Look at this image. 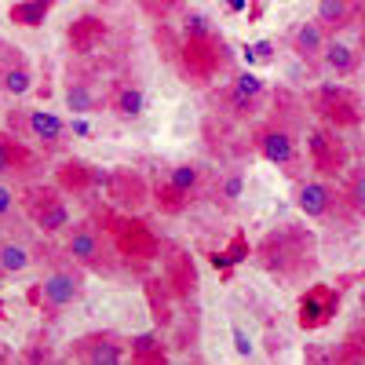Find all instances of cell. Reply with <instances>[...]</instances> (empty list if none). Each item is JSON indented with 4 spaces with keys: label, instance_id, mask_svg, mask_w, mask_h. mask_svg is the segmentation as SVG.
Here are the masks:
<instances>
[{
    "label": "cell",
    "instance_id": "1",
    "mask_svg": "<svg viewBox=\"0 0 365 365\" xmlns=\"http://www.w3.org/2000/svg\"><path fill=\"white\" fill-rule=\"evenodd\" d=\"M256 259L267 274L274 278H285V282H299L307 278L318 263V245H314V234L307 227H278L270 230L259 249H256Z\"/></svg>",
    "mask_w": 365,
    "mask_h": 365
},
{
    "label": "cell",
    "instance_id": "2",
    "mask_svg": "<svg viewBox=\"0 0 365 365\" xmlns=\"http://www.w3.org/2000/svg\"><path fill=\"white\" fill-rule=\"evenodd\" d=\"M307 106H311V113H318L332 128H358L361 117H365L361 99L344 84H318L307 96Z\"/></svg>",
    "mask_w": 365,
    "mask_h": 365
},
{
    "label": "cell",
    "instance_id": "3",
    "mask_svg": "<svg viewBox=\"0 0 365 365\" xmlns=\"http://www.w3.org/2000/svg\"><path fill=\"white\" fill-rule=\"evenodd\" d=\"M179 63H182V73H187L194 84H205L220 73V66L227 63L223 55V41L212 34V37H187L179 48Z\"/></svg>",
    "mask_w": 365,
    "mask_h": 365
},
{
    "label": "cell",
    "instance_id": "4",
    "mask_svg": "<svg viewBox=\"0 0 365 365\" xmlns=\"http://www.w3.org/2000/svg\"><path fill=\"white\" fill-rule=\"evenodd\" d=\"M307 154H311L314 172L322 175H340L347 168V146L340 139V128H332V125L307 132Z\"/></svg>",
    "mask_w": 365,
    "mask_h": 365
},
{
    "label": "cell",
    "instance_id": "5",
    "mask_svg": "<svg viewBox=\"0 0 365 365\" xmlns=\"http://www.w3.org/2000/svg\"><path fill=\"white\" fill-rule=\"evenodd\" d=\"M113 241H117V252L120 256H135V259H154L161 252V241L154 237L146 223L139 220H120L113 227Z\"/></svg>",
    "mask_w": 365,
    "mask_h": 365
},
{
    "label": "cell",
    "instance_id": "6",
    "mask_svg": "<svg viewBox=\"0 0 365 365\" xmlns=\"http://www.w3.org/2000/svg\"><path fill=\"white\" fill-rule=\"evenodd\" d=\"M336 311H340V292L329 285H311L299 296V325L303 329H322Z\"/></svg>",
    "mask_w": 365,
    "mask_h": 365
},
{
    "label": "cell",
    "instance_id": "7",
    "mask_svg": "<svg viewBox=\"0 0 365 365\" xmlns=\"http://www.w3.org/2000/svg\"><path fill=\"white\" fill-rule=\"evenodd\" d=\"M256 150L270 165H292L296 161V135H292L289 125L274 120V125H267V128L256 132Z\"/></svg>",
    "mask_w": 365,
    "mask_h": 365
},
{
    "label": "cell",
    "instance_id": "8",
    "mask_svg": "<svg viewBox=\"0 0 365 365\" xmlns=\"http://www.w3.org/2000/svg\"><path fill=\"white\" fill-rule=\"evenodd\" d=\"M106 182H110V201H113L117 208L135 212V208H143L146 197H150L146 179H143L139 172H132V168H117L113 175H106Z\"/></svg>",
    "mask_w": 365,
    "mask_h": 365
},
{
    "label": "cell",
    "instance_id": "9",
    "mask_svg": "<svg viewBox=\"0 0 365 365\" xmlns=\"http://www.w3.org/2000/svg\"><path fill=\"white\" fill-rule=\"evenodd\" d=\"M165 285L179 299H190L197 292V267L182 249H168V256H165Z\"/></svg>",
    "mask_w": 365,
    "mask_h": 365
},
{
    "label": "cell",
    "instance_id": "10",
    "mask_svg": "<svg viewBox=\"0 0 365 365\" xmlns=\"http://www.w3.org/2000/svg\"><path fill=\"white\" fill-rule=\"evenodd\" d=\"M66 252H70L77 263L91 267V270H103V267H106L103 241H99V234H96V227H91V223H77V227L70 230V237H66Z\"/></svg>",
    "mask_w": 365,
    "mask_h": 365
},
{
    "label": "cell",
    "instance_id": "11",
    "mask_svg": "<svg viewBox=\"0 0 365 365\" xmlns=\"http://www.w3.org/2000/svg\"><path fill=\"white\" fill-rule=\"evenodd\" d=\"M73 354L91 361V365H117V361H125V344H120L117 336H110V332H96V336L77 340Z\"/></svg>",
    "mask_w": 365,
    "mask_h": 365
},
{
    "label": "cell",
    "instance_id": "12",
    "mask_svg": "<svg viewBox=\"0 0 365 365\" xmlns=\"http://www.w3.org/2000/svg\"><path fill=\"white\" fill-rule=\"evenodd\" d=\"M292 51H296V58H303V63H322V55H325V44H329V34L322 29V22L314 19V22H299L296 29H292Z\"/></svg>",
    "mask_w": 365,
    "mask_h": 365
},
{
    "label": "cell",
    "instance_id": "13",
    "mask_svg": "<svg viewBox=\"0 0 365 365\" xmlns=\"http://www.w3.org/2000/svg\"><path fill=\"white\" fill-rule=\"evenodd\" d=\"M296 205L307 220H325V216H332V208H336V190L325 187V182H303Z\"/></svg>",
    "mask_w": 365,
    "mask_h": 365
},
{
    "label": "cell",
    "instance_id": "14",
    "mask_svg": "<svg viewBox=\"0 0 365 365\" xmlns=\"http://www.w3.org/2000/svg\"><path fill=\"white\" fill-rule=\"evenodd\" d=\"M77 296H81V285H77V278H70V274H48V278L41 282V303L48 311L70 307Z\"/></svg>",
    "mask_w": 365,
    "mask_h": 365
},
{
    "label": "cell",
    "instance_id": "15",
    "mask_svg": "<svg viewBox=\"0 0 365 365\" xmlns=\"http://www.w3.org/2000/svg\"><path fill=\"white\" fill-rule=\"evenodd\" d=\"M55 179H58V190H73V194H84L91 182H103L106 175L99 168H91L84 161H66L55 168Z\"/></svg>",
    "mask_w": 365,
    "mask_h": 365
},
{
    "label": "cell",
    "instance_id": "16",
    "mask_svg": "<svg viewBox=\"0 0 365 365\" xmlns=\"http://www.w3.org/2000/svg\"><path fill=\"white\" fill-rule=\"evenodd\" d=\"M325 34H340V29H347L354 19H358V4L354 0H318V15Z\"/></svg>",
    "mask_w": 365,
    "mask_h": 365
},
{
    "label": "cell",
    "instance_id": "17",
    "mask_svg": "<svg viewBox=\"0 0 365 365\" xmlns=\"http://www.w3.org/2000/svg\"><path fill=\"white\" fill-rule=\"evenodd\" d=\"M26 128H29V135H34L37 143H44V146H58V143H63V135H66V125L55 113H48V110H34V113H29L26 117Z\"/></svg>",
    "mask_w": 365,
    "mask_h": 365
},
{
    "label": "cell",
    "instance_id": "18",
    "mask_svg": "<svg viewBox=\"0 0 365 365\" xmlns=\"http://www.w3.org/2000/svg\"><path fill=\"white\" fill-rule=\"evenodd\" d=\"M103 37H106L103 19L84 15V19H77V22L70 26V44H73V51H96V44H99Z\"/></svg>",
    "mask_w": 365,
    "mask_h": 365
},
{
    "label": "cell",
    "instance_id": "19",
    "mask_svg": "<svg viewBox=\"0 0 365 365\" xmlns=\"http://www.w3.org/2000/svg\"><path fill=\"white\" fill-rule=\"evenodd\" d=\"M110 106H113V113H117L120 120H135V117H143V110H146V96H143L135 84H120V88L113 91Z\"/></svg>",
    "mask_w": 365,
    "mask_h": 365
},
{
    "label": "cell",
    "instance_id": "20",
    "mask_svg": "<svg viewBox=\"0 0 365 365\" xmlns=\"http://www.w3.org/2000/svg\"><path fill=\"white\" fill-rule=\"evenodd\" d=\"M322 63L336 73V77H351L358 70V51L347 48L344 41H329L325 44V55H322Z\"/></svg>",
    "mask_w": 365,
    "mask_h": 365
},
{
    "label": "cell",
    "instance_id": "21",
    "mask_svg": "<svg viewBox=\"0 0 365 365\" xmlns=\"http://www.w3.org/2000/svg\"><path fill=\"white\" fill-rule=\"evenodd\" d=\"M51 4H55V0H19V4H11L8 19L19 22V26H29V29H34V26H41V22L48 19Z\"/></svg>",
    "mask_w": 365,
    "mask_h": 365
},
{
    "label": "cell",
    "instance_id": "22",
    "mask_svg": "<svg viewBox=\"0 0 365 365\" xmlns=\"http://www.w3.org/2000/svg\"><path fill=\"white\" fill-rule=\"evenodd\" d=\"M168 296H172V289H168L161 278L146 282V299H150V311H154V322H158V325H172V307H168Z\"/></svg>",
    "mask_w": 365,
    "mask_h": 365
},
{
    "label": "cell",
    "instance_id": "23",
    "mask_svg": "<svg viewBox=\"0 0 365 365\" xmlns=\"http://www.w3.org/2000/svg\"><path fill=\"white\" fill-rule=\"evenodd\" d=\"M332 358L344 361V365H361V361H365V325H354Z\"/></svg>",
    "mask_w": 365,
    "mask_h": 365
},
{
    "label": "cell",
    "instance_id": "24",
    "mask_svg": "<svg viewBox=\"0 0 365 365\" xmlns=\"http://www.w3.org/2000/svg\"><path fill=\"white\" fill-rule=\"evenodd\" d=\"M154 205H158V208L165 212V216H179V212H182V208H187V205H190V197H187V194H182L179 187H172V182L165 179V182H161V187L154 190Z\"/></svg>",
    "mask_w": 365,
    "mask_h": 365
},
{
    "label": "cell",
    "instance_id": "25",
    "mask_svg": "<svg viewBox=\"0 0 365 365\" xmlns=\"http://www.w3.org/2000/svg\"><path fill=\"white\" fill-rule=\"evenodd\" d=\"M34 223H37L44 234H55V230L70 227V208H66L63 201H55V205H48L44 212H37V216H34Z\"/></svg>",
    "mask_w": 365,
    "mask_h": 365
},
{
    "label": "cell",
    "instance_id": "26",
    "mask_svg": "<svg viewBox=\"0 0 365 365\" xmlns=\"http://www.w3.org/2000/svg\"><path fill=\"white\" fill-rule=\"evenodd\" d=\"M66 106L73 113H91L96 110V91H91L84 81H70L66 84Z\"/></svg>",
    "mask_w": 365,
    "mask_h": 365
},
{
    "label": "cell",
    "instance_id": "27",
    "mask_svg": "<svg viewBox=\"0 0 365 365\" xmlns=\"http://www.w3.org/2000/svg\"><path fill=\"white\" fill-rule=\"evenodd\" d=\"M168 182H172V187H179L187 197H194L197 187H201V168H197V165H175V168L168 172Z\"/></svg>",
    "mask_w": 365,
    "mask_h": 365
},
{
    "label": "cell",
    "instance_id": "28",
    "mask_svg": "<svg viewBox=\"0 0 365 365\" xmlns=\"http://www.w3.org/2000/svg\"><path fill=\"white\" fill-rule=\"evenodd\" d=\"M0 88L8 91V96H26L29 88H34V77H29V70H26V63H19V66H11L4 77H0Z\"/></svg>",
    "mask_w": 365,
    "mask_h": 365
},
{
    "label": "cell",
    "instance_id": "29",
    "mask_svg": "<svg viewBox=\"0 0 365 365\" xmlns=\"http://www.w3.org/2000/svg\"><path fill=\"white\" fill-rule=\"evenodd\" d=\"M132 358L135 361H165V347L158 344L154 332H146V336H135L132 340Z\"/></svg>",
    "mask_w": 365,
    "mask_h": 365
},
{
    "label": "cell",
    "instance_id": "30",
    "mask_svg": "<svg viewBox=\"0 0 365 365\" xmlns=\"http://www.w3.org/2000/svg\"><path fill=\"white\" fill-rule=\"evenodd\" d=\"M26 267H29V252L22 245H15V241L0 245V270H4V274H19Z\"/></svg>",
    "mask_w": 365,
    "mask_h": 365
},
{
    "label": "cell",
    "instance_id": "31",
    "mask_svg": "<svg viewBox=\"0 0 365 365\" xmlns=\"http://www.w3.org/2000/svg\"><path fill=\"white\" fill-rule=\"evenodd\" d=\"M344 197H347V205L358 212V216H365V165L347 175V194Z\"/></svg>",
    "mask_w": 365,
    "mask_h": 365
},
{
    "label": "cell",
    "instance_id": "32",
    "mask_svg": "<svg viewBox=\"0 0 365 365\" xmlns=\"http://www.w3.org/2000/svg\"><path fill=\"white\" fill-rule=\"evenodd\" d=\"M55 201H63L55 187H29L26 190V212H29V216H37V212H44Z\"/></svg>",
    "mask_w": 365,
    "mask_h": 365
},
{
    "label": "cell",
    "instance_id": "33",
    "mask_svg": "<svg viewBox=\"0 0 365 365\" xmlns=\"http://www.w3.org/2000/svg\"><path fill=\"white\" fill-rule=\"evenodd\" d=\"M19 165H29V158L22 154V146H11L8 135H0V175H4V172H15Z\"/></svg>",
    "mask_w": 365,
    "mask_h": 365
},
{
    "label": "cell",
    "instance_id": "34",
    "mask_svg": "<svg viewBox=\"0 0 365 365\" xmlns=\"http://www.w3.org/2000/svg\"><path fill=\"white\" fill-rule=\"evenodd\" d=\"M223 99H227V110H230L234 117H249V113H256V106H259V99L241 96V91H237L234 84L227 88V96H223Z\"/></svg>",
    "mask_w": 365,
    "mask_h": 365
},
{
    "label": "cell",
    "instance_id": "35",
    "mask_svg": "<svg viewBox=\"0 0 365 365\" xmlns=\"http://www.w3.org/2000/svg\"><path fill=\"white\" fill-rule=\"evenodd\" d=\"M175 4H179V0H139V8H143L150 19H158V22H165Z\"/></svg>",
    "mask_w": 365,
    "mask_h": 365
},
{
    "label": "cell",
    "instance_id": "36",
    "mask_svg": "<svg viewBox=\"0 0 365 365\" xmlns=\"http://www.w3.org/2000/svg\"><path fill=\"white\" fill-rule=\"evenodd\" d=\"M234 88L241 91V96H249V99H263V81H259L256 73H241V77L234 81Z\"/></svg>",
    "mask_w": 365,
    "mask_h": 365
},
{
    "label": "cell",
    "instance_id": "37",
    "mask_svg": "<svg viewBox=\"0 0 365 365\" xmlns=\"http://www.w3.org/2000/svg\"><path fill=\"white\" fill-rule=\"evenodd\" d=\"M216 29L208 26L205 15H187V26H182V37H212Z\"/></svg>",
    "mask_w": 365,
    "mask_h": 365
},
{
    "label": "cell",
    "instance_id": "38",
    "mask_svg": "<svg viewBox=\"0 0 365 365\" xmlns=\"http://www.w3.org/2000/svg\"><path fill=\"white\" fill-rule=\"evenodd\" d=\"M22 63V55H19V48H11L8 41H0V77H4L11 66H19Z\"/></svg>",
    "mask_w": 365,
    "mask_h": 365
},
{
    "label": "cell",
    "instance_id": "39",
    "mask_svg": "<svg viewBox=\"0 0 365 365\" xmlns=\"http://www.w3.org/2000/svg\"><path fill=\"white\" fill-rule=\"evenodd\" d=\"M237 194H241V175H230V179H227V187H223V201H227V205H234V201H237Z\"/></svg>",
    "mask_w": 365,
    "mask_h": 365
},
{
    "label": "cell",
    "instance_id": "40",
    "mask_svg": "<svg viewBox=\"0 0 365 365\" xmlns=\"http://www.w3.org/2000/svg\"><path fill=\"white\" fill-rule=\"evenodd\" d=\"M11 208H15V194L8 187H0V216H8Z\"/></svg>",
    "mask_w": 365,
    "mask_h": 365
},
{
    "label": "cell",
    "instance_id": "41",
    "mask_svg": "<svg viewBox=\"0 0 365 365\" xmlns=\"http://www.w3.org/2000/svg\"><path fill=\"white\" fill-rule=\"evenodd\" d=\"M234 344H237V354H249L252 351V344H249V336L241 329H234Z\"/></svg>",
    "mask_w": 365,
    "mask_h": 365
},
{
    "label": "cell",
    "instance_id": "42",
    "mask_svg": "<svg viewBox=\"0 0 365 365\" xmlns=\"http://www.w3.org/2000/svg\"><path fill=\"white\" fill-rule=\"evenodd\" d=\"M358 22H361V26H358V48L365 51V4L358 8Z\"/></svg>",
    "mask_w": 365,
    "mask_h": 365
},
{
    "label": "cell",
    "instance_id": "43",
    "mask_svg": "<svg viewBox=\"0 0 365 365\" xmlns=\"http://www.w3.org/2000/svg\"><path fill=\"white\" fill-rule=\"evenodd\" d=\"M227 8L230 11H241V8H245V0H227Z\"/></svg>",
    "mask_w": 365,
    "mask_h": 365
},
{
    "label": "cell",
    "instance_id": "44",
    "mask_svg": "<svg viewBox=\"0 0 365 365\" xmlns=\"http://www.w3.org/2000/svg\"><path fill=\"white\" fill-rule=\"evenodd\" d=\"M361 311H365V289H361Z\"/></svg>",
    "mask_w": 365,
    "mask_h": 365
}]
</instances>
